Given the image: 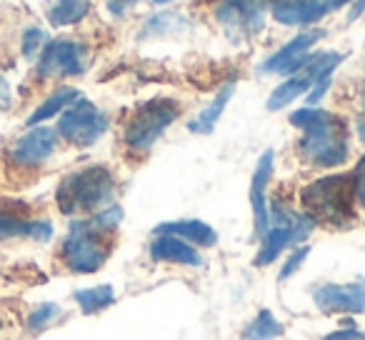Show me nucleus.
<instances>
[{"label":"nucleus","instance_id":"nucleus-1","mask_svg":"<svg viewBox=\"0 0 365 340\" xmlns=\"http://www.w3.org/2000/svg\"><path fill=\"white\" fill-rule=\"evenodd\" d=\"M288 123L300 130L295 155L315 170H335L350 160V128L343 115L320 105H303L288 115Z\"/></svg>","mask_w":365,"mask_h":340},{"label":"nucleus","instance_id":"nucleus-2","mask_svg":"<svg viewBox=\"0 0 365 340\" xmlns=\"http://www.w3.org/2000/svg\"><path fill=\"white\" fill-rule=\"evenodd\" d=\"M118 178L108 165L93 163L63 175L56 188V205L66 218H88L115 203Z\"/></svg>","mask_w":365,"mask_h":340},{"label":"nucleus","instance_id":"nucleus-3","mask_svg":"<svg viewBox=\"0 0 365 340\" xmlns=\"http://www.w3.org/2000/svg\"><path fill=\"white\" fill-rule=\"evenodd\" d=\"M303 210L315 218V223L345 228L355 220L353 173H330L315 178L300 190Z\"/></svg>","mask_w":365,"mask_h":340},{"label":"nucleus","instance_id":"nucleus-4","mask_svg":"<svg viewBox=\"0 0 365 340\" xmlns=\"http://www.w3.org/2000/svg\"><path fill=\"white\" fill-rule=\"evenodd\" d=\"M182 115V105L175 98H150L140 103L123 123V145L130 155H145L155 148L163 133L178 123Z\"/></svg>","mask_w":365,"mask_h":340},{"label":"nucleus","instance_id":"nucleus-5","mask_svg":"<svg viewBox=\"0 0 365 340\" xmlns=\"http://www.w3.org/2000/svg\"><path fill=\"white\" fill-rule=\"evenodd\" d=\"M108 235H101L88 218H71L68 233L61 240V258L63 268L73 275H93L108 263L110 258V243Z\"/></svg>","mask_w":365,"mask_h":340},{"label":"nucleus","instance_id":"nucleus-6","mask_svg":"<svg viewBox=\"0 0 365 340\" xmlns=\"http://www.w3.org/2000/svg\"><path fill=\"white\" fill-rule=\"evenodd\" d=\"M110 128V118L106 110L96 105L88 98H78L73 105L58 115L56 133L63 143L73 148H93Z\"/></svg>","mask_w":365,"mask_h":340},{"label":"nucleus","instance_id":"nucleus-7","mask_svg":"<svg viewBox=\"0 0 365 340\" xmlns=\"http://www.w3.org/2000/svg\"><path fill=\"white\" fill-rule=\"evenodd\" d=\"M210 16L228 41L243 43L263 33L268 0H215Z\"/></svg>","mask_w":365,"mask_h":340},{"label":"nucleus","instance_id":"nucleus-8","mask_svg":"<svg viewBox=\"0 0 365 340\" xmlns=\"http://www.w3.org/2000/svg\"><path fill=\"white\" fill-rule=\"evenodd\" d=\"M91 68V48L76 38H56L48 41L38 56V81H68L81 78Z\"/></svg>","mask_w":365,"mask_h":340},{"label":"nucleus","instance_id":"nucleus-9","mask_svg":"<svg viewBox=\"0 0 365 340\" xmlns=\"http://www.w3.org/2000/svg\"><path fill=\"white\" fill-rule=\"evenodd\" d=\"M315 228H318V223H315L313 215L305 213V210H295L293 218L283 220V223H270L268 230L260 235V245L253 258V265L255 268H268V265H273L285 250L308 243V238L313 235Z\"/></svg>","mask_w":365,"mask_h":340},{"label":"nucleus","instance_id":"nucleus-10","mask_svg":"<svg viewBox=\"0 0 365 340\" xmlns=\"http://www.w3.org/2000/svg\"><path fill=\"white\" fill-rule=\"evenodd\" d=\"M58 145H61V138H58L56 128H28V133L16 138L6 150V163L13 173H36L48 160H53Z\"/></svg>","mask_w":365,"mask_h":340},{"label":"nucleus","instance_id":"nucleus-11","mask_svg":"<svg viewBox=\"0 0 365 340\" xmlns=\"http://www.w3.org/2000/svg\"><path fill=\"white\" fill-rule=\"evenodd\" d=\"M345 61L343 53H335V51H315L313 58L308 61V66L303 71H298L295 76H288L278 88H273V93L268 96L265 101V108L268 113H280L295 103L298 98H303L305 93L310 91V86L315 83V78L325 71H338L340 63Z\"/></svg>","mask_w":365,"mask_h":340},{"label":"nucleus","instance_id":"nucleus-12","mask_svg":"<svg viewBox=\"0 0 365 340\" xmlns=\"http://www.w3.org/2000/svg\"><path fill=\"white\" fill-rule=\"evenodd\" d=\"M310 300L323 315H360L365 313V278L350 283H318L310 288Z\"/></svg>","mask_w":365,"mask_h":340},{"label":"nucleus","instance_id":"nucleus-13","mask_svg":"<svg viewBox=\"0 0 365 340\" xmlns=\"http://www.w3.org/2000/svg\"><path fill=\"white\" fill-rule=\"evenodd\" d=\"M325 38V31L320 28H308L300 36H295L290 43H285L280 51H275L273 56H268L258 66V76H295L298 71H303L308 66V61L313 58L315 46Z\"/></svg>","mask_w":365,"mask_h":340},{"label":"nucleus","instance_id":"nucleus-14","mask_svg":"<svg viewBox=\"0 0 365 340\" xmlns=\"http://www.w3.org/2000/svg\"><path fill=\"white\" fill-rule=\"evenodd\" d=\"M56 228L48 218H31L26 210L0 208V240H33V243H51Z\"/></svg>","mask_w":365,"mask_h":340},{"label":"nucleus","instance_id":"nucleus-15","mask_svg":"<svg viewBox=\"0 0 365 340\" xmlns=\"http://www.w3.org/2000/svg\"><path fill=\"white\" fill-rule=\"evenodd\" d=\"M273 165H275V153L265 150L258 158L253 170V180H250V208H253V235L260 240V235L268 230V185L273 178Z\"/></svg>","mask_w":365,"mask_h":340},{"label":"nucleus","instance_id":"nucleus-16","mask_svg":"<svg viewBox=\"0 0 365 340\" xmlns=\"http://www.w3.org/2000/svg\"><path fill=\"white\" fill-rule=\"evenodd\" d=\"M148 255L153 263L180 265V268H203L205 265L200 248L175 238V235H153V240L148 243Z\"/></svg>","mask_w":365,"mask_h":340},{"label":"nucleus","instance_id":"nucleus-17","mask_svg":"<svg viewBox=\"0 0 365 340\" xmlns=\"http://www.w3.org/2000/svg\"><path fill=\"white\" fill-rule=\"evenodd\" d=\"M153 235H175V238L185 240V243L195 245V248H215V245H218V233H215V228L198 218L165 220V223L153 228Z\"/></svg>","mask_w":365,"mask_h":340},{"label":"nucleus","instance_id":"nucleus-18","mask_svg":"<svg viewBox=\"0 0 365 340\" xmlns=\"http://www.w3.org/2000/svg\"><path fill=\"white\" fill-rule=\"evenodd\" d=\"M320 0H268V13L278 26L313 28L318 21Z\"/></svg>","mask_w":365,"mask_h":340},{"label":"nucleus","instance_id":"nucleus-19","mask_svg":"<svg viewBox=\"0 0 365 340\" xmlns=\"http://www.w3.org/2000/svg\"><path fill=\"white\" fill-rule=\"evenodd\" d=\"M233 93H235V83L233 81L225 83V86L215 93L213 101H210L208 105H205L203 110H200L198 115L188 123V130L195 133V135H210V133L215 130V125H218V120L223 118L228 103L233 101Z\"/></svg>","mask_w":365,"mask_h":340},{"label":"nucleus","instance_id":"nucleus-20","mask_svg":"<svg viewBox=\"0 0 365 340\" xmlns=\"http://www.w3.org/2000/svg\"><path fill=\"white\" fill-rule=\"evenodd\" d=\"M81 98V91L73 86H61L56 88V91L51 93V96L46 98V101L41 103V105L36 108V110L31 113V115L26 118V125L28 128H36V125H43V123L53 120V118H58L63 110H66L68 105H73V103Z\"/></svg>","mask_w":365,"mask_h":340},{"label":"nucleus","instance_id":"nucleus-21","mask_svg":"<svg viewBox=\"0 0 365 340\" xmlns=\"http://www.w3.org/2000/svg\"><path fill=\"white\" fill-rule=\"evenodd\" d=\"M118 295L115 288L110 283H103V285H93V288H78L73 293V303L78 305L83 315H98L103 310H108L110 305H115Z\"/></svg>","mask_w":365,"mask_h":340},{"label":"nucleus","instance_id":"nucleus-22","mask_svg":"<svg viewBox=\"0 0 365 340\" xmlns=\"http://www.w3.org/2000/svg\"><path fill=\"white\" fill-rule=\"evenodd\" d=\"M285 335V325L270 308H260L250 323L243 325L240 338L243 340H280Z\"/></svg>","mask_w":365,"mask_h":340},{"label":"nucleus","instance_id":"nucleus-23","mask_svg":"<svg viewBox=\"0 0 365 340\" xmlns=\"http://www.w3.org/2000/svg\"><path fill=\"white\" fill-rule=\"evenodd\" d=\"M91 13V0H53L46 18L53 28H68L86 21Z\"/></svg>","mask_w":365,"mask_h":340},{"label":"nucleus","instance_id":"nucleus-24","mask_svg":"<svg viewBox=\"0 0 365 340\" xmlns=\"http://www.w3.org/2000/svg\"><path fill=\"white\" fill-rule=\"evenodd\" d=\"M188 21L178 13L168 11V13H155L148 21H143L140 31H138V41H150V38H165V36H175V33L185 31Z\"/></svg>","mask_w":365,"mask_h":340},{"label":"nucleus","instance_id":"nucleus-25","mask_svg":"<svg viewBox=\"0 0 365 340\" xmlns=\"http://www.w3.org/2000/svg\"><path fill=\"white\" fill-rule=\"evenodd\" d=\"M61 318H63V308L58 303H51V300H48V303L36 305V308L28 313L26 328H28V333H43V330L53 328Z\"/></svg>","mask_w":365,"mask_h":340},{"label":"nucleus","instance_id":"nucleus-26","mask_svg":"<svg viewBox=\"0 0 365 340\" xmlns=\"http://www.w3.org/2000/svg\"><path fill=\"white\" fill-rule=\"evenodd\" d=\"M123 218H125V213H123V205L120 203H110V205H106V208L98 210V213L88 215V223H91L101 235L113 238V235L118 233V228H120Z\"/></svg>","mask_w":365,"mask_h":340},{"label":"nucleus","instance_id":"nucleus-27","mask_svg":"<svg viewBox=\"0 0 365 340\" xmlns=\"http://www.w3.org/2000/svg\"><path fill=\"white\" fill-rule=\"evenodd\" d=\"M310 255V245L303 243V245H295V248L288 250V258L283 260V265H280L278 270V283H285V280H290L295 273H298L300 268H303V263L308 260Z\"/></svg>","mask_w":365,"mask_h":340},{"label":"nucleus","instance_id":"nucleus-28","mask_svg":"<svg viewBox=\"0 0 365 340\" xmlns=\"http://www.w3.org/2000/svg\"><path fill=\"white\" fill-rule=\"evenodd\" d=\"M46 43H48L46 33H43L38 26H31L26 33H23V41H21L23 58H28V61H36V58L41 56L43 48H46Z\"/></svg>","mask_w":365,"mask_h":340},{"label":"nucleus","instance_id":"nucleus-29","mask_svg":"<svg viewBox=\"0 0 365 340\" xmlns=\"http://www.w3.org/2000/svg\"><path fill=\"white\" fill-rule=\"evenodd\" d=\"M333 76H335V71H325L315 78V83L310 86V91L305 93V105H320V101L328 96L330 86H333Z\"/></svg>","mask_w":365,"mask_h":340},{"label":"nucleus","instance_id":"nucleus-30","mask_svg":"<svg viewBox=\"0 0 365 340\" xmlns=\"http://www.w3.org/2000/svg\"><path fill=\"white\" fill-rule=\"evenodd\" d=\"M353 198H355V208H360L365 213V158L353 170Z\"/></svg>","mask_w":365,"mask_h":340},{"label":"nucleus","instance_id":"nucleus-31","mask_svg":"<svg viewBox=\"0 0 365 340\" xmlns=\"http://www.w3.org/2000/svg\"><path fill=\"white\" fill-rule=\"evenodd\" d=\"M320 340H365V330H360L358 325H353V328H338L333 333L323 335Z\"/></svg>","mask_w":365,"mask_h":340},{"label":"nucleus","instance_id":"nucleus-32","mask_svg":"<svg viewBox=\"0 0 365 340\" xmlns=\"http://www.w3.org/2000/svg\"><path fill=\"white\" fill-rule=\"evenodd\" d=\"M13 103V96H11V86H8L3 78H0V110H8Z\"/></svg>","mask_w":365,"mask_h":340},{"label":"nucleus","instance_id":"nucleus-33","mask_svg":"<svg viewBox=\"0 0 365 340\" xmlns=\"http://www.w3.org/2000/svg\"><path fill=\"white\" fill-rule=\"evenodd\" d=\"M363 13H365V0H353V6H350V11H348V23L358 21Z\"/></svg>","mask_w":365,"mask_h":340},{"label":"nucleus","instance_id":"nucleus-34","mask_svg":"<svg viewBox=\"0 0 365 340\" xmlns=\"http://www.w3.org/2000/svg\"><path fill=\"white\" fill-rule=\"evenodd\" d=\"M355 138L365 145V113H360V115L355 118Z\"/></svg>","mask_w":365,"mask_h":340},{"label":"nucleus","instance_id":"nucleus-35","mask_svg":"<svg viewBox=\"0 0 365 340\" xmlns=\"http://www.w3.org/2000/svg\"><path fill=\"white\" fill-rule=\"evenodd\" d=\"M358 101H360V108H363V113H365V81H363V86H360Z\"/></svg>","mask_w":365,"mask_h":340},{"label":"nucleus","instance_id":"nucleus-36","mask_svg":"<svg viewBox=\"0 0 365 340\" xmlns=\"http://www.w3.org/2000/svg\"><path fill=\"white\" fill-rule=\"evenodd\" d=\"M150 3L155 8H160V6H170V3H175V0H150Z\"/></svg>","mask_w":365,"mask_h":340},{"label":"nucleus","instance_id":"nucleus-37","mask_svg":"<svg viewBox=\"0 0 365 340\" xmlns=\"http://www.w3.org/2000/svg\"><path fill=\"white\" fill-rule=\"evenodd\" d=\"M0 330H3V318H0Z\"/></svg>","mask_w":365,"mask_h":340}]
</instances>
